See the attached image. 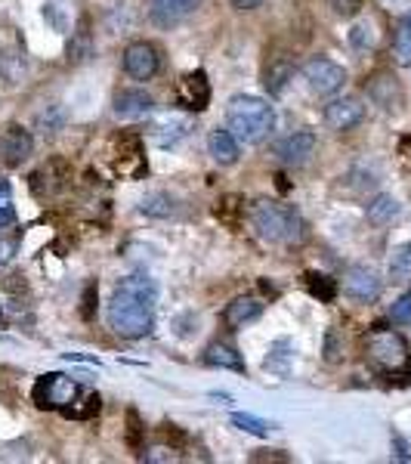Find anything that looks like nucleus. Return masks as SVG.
Listing matches in <instances>:
<instances>
[{
	"label": "nucleus",
	"instance_id": "nucleus-10",
	"mask_svg": "<svg viewBox=\"0 0 411 464\" xmlns=\"http://www.w3.org/2000/svg\"><path fill=\"white\" fill-rule=\"evenodd\" d=\"M31 149H35V140L25 127L19 124H10L0 136V155H4V165L6 167H22L28 161Z\"/></svg>",
	"mask_w": 411,
	"mask_h": 464
},
{
	"label": "nucleus",
	"instance_id": "nucleus-12",
	"mask_svg": "<svg viewBox=\"0 0 411 464\" xmlns=\"http://www.w3.org/2000/svg\"><path fill=\"white\" fill-rule=\"evenodd\" d=\"M312 152H316V134H310V130L291 134L288 140L278 146V159H282L285 165H303V161H310Z\"/></svg>",
	"mask_w": 411,
	"mask_h": 464
},
{
	"label": "nucleus",
	"instance_id": "nucleus-24",
	"mask_svg": "<svg viewBox=\"0 0 411 464\" xmlns=\"http://www.w3.org/2000/svg\"><path fill=\"white\" fill-rule=\"evenodd\" d=\"M96 411H100V396L93 394V390H81L77 394V400L71 403L68 409L62 411L65 418H93Z\"/></svg>",
	"mask_w": 411,
	"mask_h": 464
},
{
	"label": "nucleus",
	"instance_id": "nucleus-28",
	"mask_svg": "<svg viewBox=\"0 0 411 464\" xmlns=\"http://www.w3.org/2000/svg\"><path fill=\"white\" fill-rule=\"evenodd\" d=\"M16 220V205H12V189L10 183L0 180V230Z\"/></svg>",
	"mask_w": 411,
	"mask_h": 464
},
{
	"label": "nucleus",
	"instance_id": "nucleus-2",
	"mask_svg": "<svg viewBox=\"0 0 411 464\" xmlns=\"http://www.w3.org/2000/svg\"><path fill=\"white\" fill-rule=\"evenodd\" d=\"M251 224L260 232V239L278 241V245H300L306 235V226L294 208H285L278 201H257L251 208Z\"/></svg>",
	"mask_w": 411,
	"mask_h": 464
},
{
	"label": "nucleus",
	"instance_id": "nucleus-15",
	"mask_svg": "<svg viewBox=\"0 0 411 464\" xmlns=\"http://www.w3.org/2000/svg\"><path fill=\"white\" fill-rule=\"evenodd\" d=\"M207 152H211V159L217 161V165H235L238 161V140L232 136V130H211V136H207Z\"/></svg>",
	"mask_w": 411,
	"mask_h": 464
},
{
	"label": "nucleus",
	"instance_id": "nucleus-13",
	"mask_svg": "<svg viewBox=\"0 0 411 464\" xmlns=\"http://www.w3.org/2000/svg\"><path fill=\"white\" fill-rule=\"evenodd\" d=\"M152 96L142 94V90H121V94L115 96V115L117 118H127V121H133V118H146L152 112Z\"/></svg>",
	"mask_w": 411,
	"mask_h": 464
},
{
	"label": "nucleus",
	"instance_id": "nucleus-27",
	"mask_svg": "<svg viewBox=\"0 0 411 464\" xmlns=\"http://www.w3.org/2000/svg\"><path fill=\"white\" fill-rule=\"evenodd\" d=\"M232 424L241 430H247V434H254V436H270V430H272L270 421H260V418H254V415H241V411H235L232 415Z\"/></svg>",
	"mask_w": 411,
	"mask_h": 464
},
{
	"label": "nucleus",
	"instance_id": "nucleus-7",
	"mask_svg": "<svg viewBox=\"0 0 411 464\" xmlns=\"http://www.w3.org/2000/svg\"><path fill=\"white\" fill-rule=\"evenodd\" d=\"M161 69L158 47L149 41H136L124 50V71H127L133 81H152Z\"/></svg>",
	"mask_w": 411,
	"mask_h": 464
},
{
	"label": "nucleus",
	"instance_id": "nucleus-29",
	"mask_svg": "<svg viewBox=\"0 0 411 464\" xmlns=\"http://www.w3.org/2000/svg\"><path fill=\"white\" fill-rule=\"evenodd\" d=\"M390 322H396V325H408L411 322V291L402 294V297L390 306Z\"/></svg>",
	"mask_w": 411,
	"mask_h": 464
},
{
	"label": "nucleus",
	"instance_id": "nucleus-22",
	"mask_svg": "<svg viewBox=\"0 0 411 464\" xmlns=\"http://www.w3.org/2000/svg\"><path fill=\"white\" fill-rule=\"evenodd\" d=\"M115 289L136 294V297L149 300V304H158V289H155V282L152 279H146V276H127V279H121Z\"/></svg>",
	"mask_w": 411,
	"mask_h": 464
},
{
	"label": "nucleus",
	"instance_id": "nucleus-31",
	"mask_svg": "<svg viewBox=\"0 0 411 464\" xmlns=\"http://www.w3.org/2000/svg\"><path fill=\"white\" fill-rule=\"evenodd\" d=\"M350 41H352V47H359V50L368 47V44H371V28H368V25H356V28L350 31Z\"/></svg>",
	"mask_w": 411,
	"mask_h": 464
},
{
	"label": "nucleus",
	"instance_id": "nucleus-34",
	"mask_svg": "<svg viewBox=\"0 0 411 464\" xmlns=\"http://www.w3.org/2000/svg\"><path fill=\"white\" fill-rule=\"evenodd\" d=\"M263 0H232V6H238V10H254V6H260Z\"/></svg>",
	"mask_w": 411,
	"mask_h": 464
},
{
	"label": "nucleus",
	"instance_id": "nucleus-25",
	"mask_svg": "<svg viewBox=\"0 0 411 464\" xmlns=\"http://www.w3.org/2000/svg\"><path fill=\"white\" fill-rule=\"evenodd\" d=\"M306 289L316 294L318 300L328 304V300H334V294H337V282L328 276H318V273H306Z\"/></svg>",
	"mask_w": 411,
	"mask_h": 464
},
{
	"label": "nucleus",
	"instance_id": "nucleus-9",
	"mask_svg": "<svg viewBox=\"0 0 411 464\" xmlns=\"http://www.w3.org/2000/svg\"><path fill=\"white\" fill-rule=\"evenodd\" d=\"M176 102L189 112H205L207 102H211V84H207L205 71H189L180 81V90H176Z\"/></svg>",
	"mask_w": 411,
	"mask_h": 464
},
{
	"label": "nucleus",
	"instance_id": "nucleus-3",
	"mask_svg": "<svg viewBox=\"0 0 411 464\" xmlns=\"http://www.w3.org/2000/svg\"><path fill=\"white\" fill-rule=\"evenodd\" d=\"M365 356L371 369L381 375H411V350L408 341L393 329L375 325L365 338Z\"/></svg>",
	"mask_w": 411,
	"mask_h": 464
},
{
	"label": "nucleus",
	"instance_id": "nucleus-11",
	"mask_svg": "<svg viewBox=\"0 0 411 464\" xmlns=\"http://www.w3.org/2000/svg\"><path fill=\"white\" fill-rule=\"evenodd\" d=\"M365 106L356 100V96H341V100H331L325 106V124L331 130H352L356 124H362Z\"/></svg>",
	"mask_w": 411,
	"mask_h": 464
},
{
	"label": "nucleus",
	"instance_id": "nucleus-30",
	"mask_svg": "<svg viewBox=\"0 0 411 464\" xmlns=\"http://www.w3.org/2000/svg\"><path fill=\"white\" fill-rule=\"evenodd\" d=\"M331 6H334L337 16L350 19V16H356V12L362 10V0H331Z\"/></svg>",
	"mask_w": 411,
	"mask_h": 464
},
{
	"label": "nucleus",
	"instance_id": "nucleus-17",
	"mask_svg": "<svg viewBox=\"0 0 411 464\" xmlns=\"http://www.w3.org/2000/svg\"><path fill=\"white\" fill-rule=\"evenodd\" d=\"M390 282L393 285H411V245H399L390 254Z\"/></svg>",
	"mask_w": 411,
	"mask_h": 464
},
{
	"label": "nucleus",
	"instance_id": "nucleus-4",
	"mask_svg": "<svg viewBox=\"0 0 411 464\" xmlns=\"http://www.w3.org/2000/svg\"><path fill=\"white\" fill-rule=\"evenodd\" d=\"M109 325L115 335L121 338H146L155 325V304L136 297L130 291L115 289L112 300H109Z\"/></svg>",
	"mask_w": 411,
	"mask_h": 464
},
{
	"label": "nucleus",
	"instance_id": "nucleus-21",
	"mask_svg": "<svg viewBox=\"0 0 411 464\" xmlns=\"http://www.w3.org/2000/svg\"><path fill=\"white\" fill-rule=\"evenodd\" d=\"M201 0H155V19L171 25V22H176V19L189 16Z\"/></svg>",
	"mask_w": 411,
	"mask_h": 464
},
{
	"label": "nucleus",
	"instance_id": "nucleus-18",
	"mask_svg": "<svg viewBox=\"0 0 411 464\" xmlns=\"http://www.w3.org/2000/svg\"><path fill=\"white\" fill-rule=\"evenodd\" d=\"M393 59L402 69H411V10L399 19L393 35Z\"/></svg>",
	"mask_w": 411,
	"mask_h": 464
},
{
	"label": "nucleus",
	"instance_id": "nucleus-35",
	"mask_svg": "<svg viewBox=\"0 0 411 464\" xmlns=\"http://www.w3.org/2000/svg\"><path fill=\"white\" fill-rule=\"evenodd\" d=\"M0 322H4V310H0Z\"/></svg>",
	"mask_w": 411,
	"mask_h": 464
},
{
	"label": "nucleus",
	"instance_id": "nucleus-5",
	"mask_svg": "<svg viewBox=\"0 0 411 464\" xmlns=\"http://www.w3.org/2000/svg\"><path fill=\"white\" fill-rule=\"evenodd\" d=\"M81 384L71 381L68 375H44L37 378L35 390H31V396H35L37 409H56V411H65L71 406V403L77 400V394H81Z\"/></svg>",
	"mask_w": 411,
	"mask_h": 464
},
{
	"label": "nucleus",
	"instance_id": "nucleus-16",
	"mask_svg": "<svg viewBox=\"0 0 411 464\" xmlns=\"http://www.w3.org/2000/svg\"><path fill=\"white\" fill-rule=\"evenodd\" d=\"M205 362L214 365V369H232V371H245V359L238 356V350L232 344L214 341L211 347L205 350Z\"/></svg>",
	"mask_w": 411,
	"mask_h": 464
},
{
	"label": "nucleus",
	"instance_id": "nucleus-1",
	"mask_svg": "<svg viewBox=\"0 0 411 464\" xmlns=\"http://www.w3.org/2000/svg\"><path fill=\"white\" fill-rule=\"evenodd\" d=\"M272 124H276L272 106L260 96H235L226 106V127L232 130L235 140L247 146L263 142L272 134Z\"/></svg>",
	"mask_w": 411,
	"mask_h": 464
},
{
	"label": "nucleus",
	"instance_id": "nucleus-33",
	"mask_svg": "<svg viewBox=\"0 0 411 464\" xmlns=\"http://www.w3.org/2000/svg\"><path fill=\"white\" fill-rule=\"evenodd\" d=\"M173 455L167 452V449H152V452H146V461H171Z\"/></svg>",
	"mask_w": 411,
	"mask_h": 464
},
{
	"label": "nucleus",
	"instance_id": "nucleus-20",
	"mask_svg": "<svg viewBox=\"0 0 411 464\" xmlns=\"http://www.w3.org/2000/svg\"><path fill=\"white\" fill-rule=\"evenodd\" d=\"M399 201L393 199V195H377L375 201L368 205V220L375 226H387V224H393L396 217H399Z\"/></svg>",
	"mask_w": 411,
	"mask_h": 464
},
{
	"label": "nucleus",
	"instance_id": "nucleus-19",
	"mask_svg": "<svg viewBox=\"0 0 411 464\" xmlns=\"http://www.w3.org/2000/svg\"><path fill=\"white\" fill-rule=\"evenodd\" d=\"M368 94L375 96L383 109H396V102H399V84L390 75H375L368 84Z\"/></svg>",
	"mask_w": 411,
	"mask_h": 464
},
{
	"label": "nucleus",
	"instance_id": "nucleus-14",
	"mask_svg": "<svg viewBox=\"0 0 411 464\" xmlns=\"http://www.w3.org/2000/svg\"><path fill=\"white\" fill-rule=\"evenodd\" d=\"M263 313V304H260L257 297H235L230 306L223 310V322L226 329H245L247 322H254V319Z\"/></svg>",
	"mask_w": 411,
	"mask_h": 464
},
{
	"label": "nucleus",
	"instance_id": "nucleus-23",
	"mask_svg": "<svg viewBox=\"0 0 411 464\" xmlns=\"http://www.w3.org/2000/svg\"><path fill=\"white\" fill-rule=\"evenodd\" d=\"M291 75H294V65L291 62H285V59H278V62H272L270 69H266V90H270L272 96H278L285 90V84L291 81Z\"/></svg>",
	"mask_w": 411,
	"mask_h": 464
},
{
	"label": "nucleus",
	"instance_id": "nucleus-32",
	"mask_svg": "<svg viewBox=\"0 0 411 464\" xmlns=\"http://www.w3.org/2000/svg\"><path fill=\"white\" fill-rule=\"evenodd\" d=\"M19 251V241L16 239H0V266H6Z\"/></svg>",
	"mask_w": 411,
	"mask_h": 464
},
{
	"label": "nucleus",
	"instance_id": "nucleus-8",
	"mask_svg": "<svg viewBox=\"0 0 411 464\" xmlns=\"http://www.w3.org/2000/svg\"><path fill=\"white\" fill-rule=\"evenodd\" d=\"M341 289L347 297L359 300V304H375L381 297V276H377L371 266H350L343 273V282Z\"/></svg>",
	"mask_w": 411,
	"mask_h": 464
},
{
	"label": "nucleus",
	"instance_id": "nucleus-6",
	"mask_svg": "<svg viewBox=\"0 0 411 464\" xmlns=\"http://www.w3.org/2000/svg\"><path fill=\"white\" fill-rule=\"evenodd\" d=\"M303 77H306V87L316 96H331L347 84V71L325 56L310 59V62L303 65Z\"/></svg>",
	"mask_w": 411,
	"mask_h": 464
},
{
	"label": "nucleus",
	"instance_id": "nucleus-26",
	"mask_svg": "<svg viewBox=\"0 0 411 464\" xmlns=\"http://www.w3.org/2000/svg\"><path fill=\"white\" fill-rule=\"evenodd\" d=\"M142 214H149V217H171L173 214V199L171 195H149V199H142L140 205Z\"/></svg>",
	"mask_w": 411,
	"mask_h": 464
}]
</instances>
